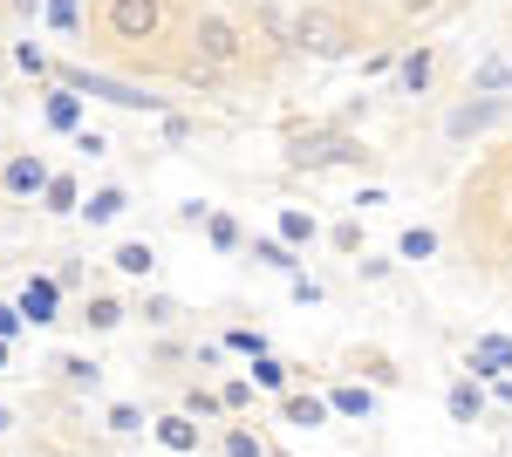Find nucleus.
Returning a JSON list of instances; mask_svg holds the SVG:
<instances>
[{"instance_id": "nucleus-1", "label": "nucleus", "mask_w": 512, "mask_h": 457, "mask_svg": "<svg viewBox=\"0 0 512 457\" xmlns=\"http://www.w3.org/2000/svg\"><path fill=\"white\" fill-rule=\"evenodd\" d=\"M294 35H301V48H315V55H349V28H342V21H335V14H301V28H294Z\"/></svg>"}, {"instance_id": "nucleus-2", "label": "nucleus", "mask_w": 512, "mask_h": 457, "mask_svg": "<svg viewBox=\"0 0 512 457\" xmlns=\"http://www.w3.org/2000/svg\"><path fill=\"white\" fill-rule=\"evenodd\" d=\"M110 28H117L123 41L158 35V0H110Z\"/></svg>"}, {"instance_id": "nucleus-3", "label": "nucleus", "mask_w": 512, "mask_h": 457, "mask_svg": "<svg viewBox=\"0 0 512 457\" xmlns=\"http://www.w3.org/2000/svg\"><path fill=\"white\" fill-rule=\"evenodd\" d=\"M192 41H198V55H205V62H219V69L239 62V35H233V21H219V14H205Z\"/></svg>"}, {"instance_id": "nucleus-4", "label": "nucleus", "mask_w": 512, "mask_h": 457, "mask_svg": "<svg viewBox=\"0 0 512 457\" xmlns=\"http://www.w3.org/2000/svg\"><path fill=\"white\" fill-rule=\"evenodd\" d=\"M0 185H7V191H41V185H48V171H41V157H14V164L0 171Z\"/></svg>"}, {"instance_id": "nucleus-5", "label": "nucleus", "mask_w": 512, "mask_h": 457, "mask_svg": "<svg viewBox=\"0 0 512 457\" xmlns=\"http://www.w3.org/2000/svg\"><path fill=\"white\" fill-rule=\"evenodd\" d=\"M55 294H62L55 280H28V294H21V314H28V321H55Z\"/></svg>"}, {"instance_id": "nucleus-6", "label": "nucleus", "mask_w": 512, "mask_h": 457, "mask_svg": "<svg viewBox=\"0 0 512 457\" xmlns=\"http://www.w3.org/2000/svg\"><path fill=\"white\" fill-rule=\"evenodd\" d=\"M472 369H478V376H499V369H512V342H506V335L478 342V348H472Z\"/></svg>"}, {"instance_id": "nucleus-7", "label": "nucleus", "mask_w": 512, "mask_h": 457, "mask_svg": "<svg viewBox=\"0 0 512 457\" xmlns=\"http://www.w3.org/2000/svg\"><path fill=\"white\" fill-rule=\"evenodd\" d=\"M485 123H499V103H465V110H451V137H472Z\"/></svg>"}, {"instance_id": "nucleus-8", "label": "nucleus", "mask_w": 512, "mask_h": 457, "mask_svg": "<svg viewBox=\"0 0 512 457\" xmlns=\"http://www.w3.org/2000/svg\"><path fill=\"white\" fill-rule=\"evenodd\" d=\"M158 437H164V451H198L192 417H158Z\"/></svg>"}, {"instance_id": "nucleus-9", "label": "nucleus", "mask_w": 512, "mask_h": 457, "mask_svg": "<svg viewBox=\"0 0 512 457\" xmlns=\"http://www.w3.org/2000/svg\"><path fill=\"white\" fill-rule=\"evenodd\" d=\"M335 157H355V151L342 144V137H315V144H301V151H294V164H335Z\"/></svg>"}, {"instance_id": "nucleus-10", "label": "nucleus", "mask_w": 512, "mask_h": 457, "mask_svg": "<svg viewBox=\"0 0 512 457\" xmlns=\"http://www.w3.org/2000/svg\"><path fill=\"white\" fill-rule=\"evenodd\" d=\"M117 267H123V273H137V280H144V273L158 267V253H151L144 239H130V246H117Z\"/></svg>"}, {"instance_id": "nucleus-11", "label": "nucleus", "mask_w": 512, "mask_h": 457, "mask_svg": "<svg viewBox=\"0 0 512 457\" xmlns=\"http://www.w3.org/2000/svg\"><path fill=\"white\" fill-rule=\"evenodd\" d=\"M48 123H55V130H76V123H82V103L69 96V89H55V96H48Z\"/></svg>"}, {"instance_id": "nucleus-12", "label": "nucleus", "mask_w": 512, "mask_h": 457, "mask_svg": "<svg viewBox=\"0 0 512 457\" xmlns=\"http://www.w3.org/2000/svg\"><path fill=\"white\" fill-rule=\"evenodd\" d=\"M396 76H403V89L417 96V89L431 82V55H424V48H417V55H403V69H396Z\"/></svg>"}, {"instance_id": "nucleus-13", "label": "nucleus", "mask_w": 512, "mask_h": 457, "mask_svg": "<svg viewBox=\"0 0 512 457\" xmlns=\"http://www.w3.org/2000/svg\"><path fill=\"white\" fill-rule=\"evenodd\" d=\"M253 260H267V267H280V273H294V267H301V260H294V253L280 246V239H253Z\"/></svg>"}, {"instance_id": "nucleus-14", "label": "nucleus", "mask_w": 512, "mask_h": 457, "mask_svg": "<svg viewBox=\"0 0 512 457\" xmlns=\"http://www.w3.org/2000/svg\"><path fill=\"white\" fill-rule=\"evenodd\" d=\"M478 410H485V403H478V389H472V382H458V389H451V417L478 423Z\"/></svg>"}, {"instance_id": "nucleus-15", "label": "nucleus", "mask_w": 512, "mask_h": 457, "mask_svg": "<svg viewBox=\"0 0 512 457\" xmlns=\"http://www.w3.org/2000/svg\"><path fill=\"white\" fill-rule=\"evenodd\" d=\"M506 82H512V55H499V62L478 69V96H492V89H506Z\"/></svg>"}, {"instance_id": "nucleus-16", "label": "nucleus", "mask_w": 512, "mask_h": 457, "mask_svg": "<svg viewBox=\"0 0 512 457\" xmlns=\"http://www.w3.org/2000/svg\"><path fill=\"white\" fill-rule=\"evenodd\" d=\"M123 205H130L123 191H96V198H89V219H96V226H110V219H117Z\"/></svg>"}, {"instance_id": "nucleus-17", "label": "nucleus", "mask_w": 512, "mask_h": 457, "mask_svg": "<svg viewBox=\"0 0 512 457\" xmlns=\"http://www.w3.org/2000/svg\"><path fill=\"white\" fill-rule=\"evenodd\" d=\"M431 253H437V232H424V226L403 232V260H431Z\"/></svg>"}, {"instance_id": "nucleus-18", "label": "nucleus", "mask_w": 512, "mask_h": 457, "mask_svg": "<svg viewBox=\"0 0 512 457\" xmlns=\"http://www.w3.org/2000/svg\"><path fill=\"white\" fill-rule=\"evenodd\" d=\"M48 212H76V185H69V178H48Z\"/></svg>"}, {"instance_id": "nucleus-19", "label": "nucleus", "mask_w": 512, "mask_h": 457, "mask_svg": "<svg viewBox=\"0 0 512 457\" xmlns=\"http://www.w3.org/2000/svg\"><path fill=\"white\" fill-rule=\"evenodd\" d=\"M280 239H287V246L315 239V219H308V212H287V219H280Z\"/></svg>"}, {"instance_id": "nucleus-20", "label": "nucleus", "mask_w": 512, "mask_h": 457, "mask_svg": "<svg viewBox=\"0 0 512 457\" xmlns=\"http://www.w3.org/2000/svg\"><path fill=\"white\" fill-rule=\"evenodd\" d=\"M335 410L342 417H369V389H335Z\"/></svg>"}, {"instance_id": "nucleus-21", "label": "nucleus", "mask_w": 512, "mask_h": 457, "mask_svg": "<svg viewBox=\"0 0 512 457\" xmlns=\"http://www.w3.org/2000/svg\"><path fill=\"white\" fill-rule=\"evenodd\" d=\"M205 232H212V246H219V253H233V246H239V226H233V219H205Z\"/></svg>"}, {"instance_id": "nucleus-22", "label": "nucleus", "mask_w": 512, "mask_h": 457, "mask_svg": "<svg viewBox=\"0 0 512 457\" xmlns=\"http://www.w3.org/2000/svg\"><path fill=\"white\" fill-rule=\"evenodd\" d=\"M253 382H260V389H280V382H287V369H280L274 355H260V362H253Z\"/></svg>"}, {"instance_id": "nucleus-23", "label": "nucleus", "mask_w": 512, "mask_h": 457, "mask_svg": "<svg viewBox=\"0 0 512 457\" xmlns=\"http://www.w3.org/2000/svg\"><path fill=\"white\" fill-rule=\"evenodd\" d=\"M117 321H123L117 301H89V328H117Z\"/></svg>"}, {"instance_id": "nucleus-24", "label": "nucleus", "mask_w": 512, "mask_h": 457, "mask_svg": "<svg viewBox=\"0 0 512 457\" xmlns=\"http://www.w3.org/2000/svg\"><path fill=\"white\" fill-rule=\"evenodd\" d=\"M287 423H321V403L315 396H294V403H287Z\"/></svg>"}, {"instance_id": "nucleus-25", "label": "nucleus", "mask_w": 512, "mask_h": 457, "mask_svg": "<svg viewBox=\"0 0 512 457\" xmlns=\"http://www.w3.org/2000/svg\"><path fill=\"white\" fill-rule=\"evenodd\" d=\"M48 21L69 35V28H76V0H48Z\"/></svg>"}, {"instance_id": "nucleus-26", "label": "nucleus", "mask_w": 512, "mask_h": 457, "mask_svg": "<svg viewBox=\"0 0 512 457\" xmlns=\"http://www.w3.org/2000/svg\"><path fill=\"white\" fill-rule=\"evenodd\" d=\"M62 376H69V382H96V362H82V355H69V362H62Z\"/></svg>"}, {"instance_id": "nucleus-27", "label": "nucleus", "mask_w": 512, "mask_h": 457, "mask_svg": "<svg viewBox=\"0 0 512 457\" xmlns=\"http://www.w3.org/2000/svg\"><path fill=\"white\" fill-rule=\"evenodd\" d=\"M226 451H233V457H260V437H246V430H233V437H226Z\"/></svg>"}, {"instance_id": "nucleus-28", "label": "nucleus", "mask_w": 512, "mask_h": 457, "mask_svg": "<svg viewBox=\"0 0 512 457\" xmlns=\"http://www.w3.org/2000/svg\"><path fill=\"white\" fill-rule=\"evenodd\" d=\"M76 151H89V157H103L110 144H103V130H76Z\"/></svg>"}, {"instance_id": "nucleus-29", "label": "nucleus", "mask_w": 512, "mask_h": 457, "mask_svg": "<svg viewBox=\"0 0 512 457\" xmlns=\"http://www.w3.org/2000/svg\"><path fill=\"white\" fill-rule=\"evenodd\" d=\"M137 423H144V417H137L130 403H117V410H110V430H137Z\"/></svg>"}, {"instance_id": "nucleus-30", "label": "nucleus", "mask_w": 512, "mask_h": 457, "mask_svg": "<svg viewBox=\"0 0 512 457\" xmlns=\"http://www.w3.org/2000/svg\"><path fill=\"white\" fill-rule=\"evenodd\" d=\"M14 328H21V314H14V307H0V342H14Z\"/></svg>"}, {"instance_id": "nucleus-31", "label": "nucleus", "mask_w": 512, "mask_h": 457, "mask_svg": "<svg viewBox=\"0 0 512 457\" xmlns=\"http://www.w3.org/2000/svg\"><path fill=\"white\" fill-rule=\"evenodd\" d=\"M403 7H410V14H424V7H437V0H403Z\"/></svg>"}, {"instance_id": "nucleus-32", "label": "nucleus", "mask_w": 512, "mask_h": 457, "mask_svg": "<svg viewBox=\"0 0 512 457\" xmlns=\"http://www.w3.org/2000/svg\"><path fill=\"white\" fill-rule=\"evenodd\" d=\"M0 369H7V342H0Z\"/></svg>"}, {"instance_id": "nucleus-33", "label": "nucleus", "mask_w": 512, "mask_h": 457, "mask_svg": "<svg viewBox=\"0 0 512 457\" xmlns=\"http://www.w3.org/2000/svg\"><path fill=\"white\" fill-rule=\"evenodd\" d=\"M14 7H35V0H14Z\"/></svg>"}]
</instances>
